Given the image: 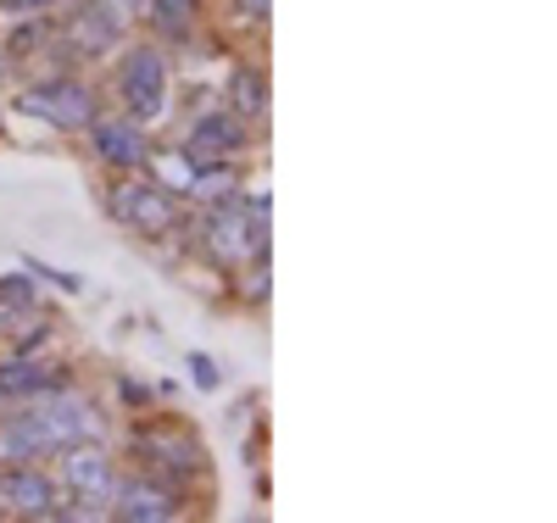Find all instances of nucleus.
Returning <instances> with one entry per match:
<instances>
[{
	"label": "nucleus",
	"instance_id": "dca6fc26",
	"mask_svg": "<svg viewBox=\"0 0 557 523\" xmlns=\"http://www.w3.org/2000/svg\"><path fill=\"white\" fill-rule=\"evenodd\" d=\"M23 273H28L34 284H51V290H62V296H84V273L51 267V262H39V257H23Z\"/></svg>",
	"mask_w": 557,
	"mask_h": 523
},
{
	"label": "nucleus",
	"instance_id": "aec40b11",
	"mask_svg": "<svg viewBox=\"0 0 557 523\" xmlns=\"http://www.w3.org/2000/svg\"><path fill=\"white\" fill-rule=\"evenodd\" d=\"M268 7H273V0H235V17H240L246 28H262V23H268Z\"/></svg>",
	"mask_w": 557,
	"mask_h": 523
},
{
	"label": "nucleus",
	"instance_id": "423d86ee",
	"mask_svg": "<svg viewBox=\"0 0 557 523\" xmlns=\"http://www.w3.org/2000/svg\"><path fill=\"white\" fill-rule=\"evenodd\" d=\"M57 485H62V518H107L112 485H117V462L101 440L67 446L57 457Z\"/></svg>",
	"mask_w": 557,
	"mask_h": 523
},
{
	"label": "nucleus",
	"instance_id": "f03ea898",
	"mask_svg": "<svg viewBox=\"0 0 557 523\" xmlns=\"http://www.w3.org/2000/svg\"><path fill=\"white\" fill-rule=\"evenodd\" d=\"M112 101L117 112H128L134 123H168L173 112V62L157 39H123L112 51Z\"/></svg>",
	"mask_w": 557,
	"mask_h": 523
},
{
	"label": "nucleus",
	"instance_id": "6ab92c4d",
	"mask_svg": "<svg viewBox=\"0 0 557 523\" xmlns=\"http://www.w3.org/2000/svg\"><path fill=\"white\" fill-rule=\"evenodd\" d=\"M57 7H73V0H0V12L12 17H51Z\"/></svg>",
	"mask_w": 557,
	"mask_h": 523
},
{
	"label": "nucleus",
	"instance_id": "1a4fd4ad",
	"mask_svg": "<svg viewBox=\"0 0 557 523\" xmlns=\"http://www.w3.org/2000/svg\"><path fill=\"white\" fill-rule=\"evenodd\" d=\"M84 139H89V157H96L107 173H146V162H151V128L146 123H134L128 112H101L96 123L84 128Z\"/></svg>",
	"mask_w": 557,
	"mask_h": 523
},
{
	"label": "nucleus",
	"instance_id": "4be33fe9",
	"mask_svg": "<svg viewBox=\"0 0 557 523\" xmlns=\"http://www.w3.org/2000/svg\"><path fill=\"white\" fill-rule=\"evenodd\" d=\"M7 78H12V57H7V51H0V84H7Z\"/></svg>",
	"mask_w": 557,
	"mask_h": 523
},
{
	"label": "nucleus",
	"instance_id": "f3484780",
	"mask_svg": "<svg viewBox=\"0 0 557 523\" xmlns=\"http://www.w3.org/2000/svg\"><path fill=\"white\" fill-rule=\"evenodd\" d=\"M184 368H190V385L196 390H223V368H218V357H207V351H190V357H184Z\"/></svg>",
	"mask_w": 557,
	"mask_h": 523
},
{
	"label": "nucleus",
	"instance_id": "ddd939ff",
	"mask_svg": "<svg viewBox=\"0 0 557 523\" xmlns=\"http://www.w3.org/2000/svg\"><path fill=\"white\" fill-rule=\"evenodd\" d=\"M139 17H146V28L162 51H184L201 28V0H146Z\"/></svg>",
	"mask_w": 557,
	"mask_h": 523
},
{
	"label": "nucleus",
	"instance_id": "4468645a",
	"mask_svg": "<svg viewBox=\"0 0 557 523\" xmlns=\"http://www.w3.org/2000/svg\"><path fill=\"white\" fill-rule=\"evenodd\" d=\"M223 107L246 123H262L268 117V73L257 62H235L223 78Z\"/></svg>",
	"mask_w": 557,
	"mask_h": 523
},
{
	"label": "nucleus",
	"instance_id": "0eeeda50",
	"mask_svg": "<svg viewBox=\"0 0 557 523\" xmlns=\"http://www.w3.org/2000/svg\"><path fill=\"white\" fill-rule=\"evenodd\" d=\"M134 12H123L117 0H73V17L57 28L62 34V51L78 57V62H101L112 57L117 45L134 34Z\"/></svg>",
	"mask_w": 557,
	"mask_h": 523
},
{
	"label": "nucleus",
	"instance_id": "20e7f679",
	"mask_svg": "<svg viewBox=\"0 0 557 523\" xmlns=\"http://www.w3.org/2000/svg\"><path fill=\"white\" fill-rule=\"evenodd\" d=\"M128 457H134L139 468H146V473H157V480L178 485V490L201 485L207 473H212V457H207L201 435H196V429H184L178 418H162V423H134V429H128Z\"/></svg>",
	"mask_w": 557,
	"mask_h": 523
},
{
	"label": "nucleus",
	"instance_id": "f8f14e48",
	"mask_svg": "<svg viewBox=\"0 0 557 523\" xmlns=\"http://www.w3.org/2000/svg\"><path fill=\"white\" fill-rule=\"evenodd\" d=\"M67 385H73V368L67 362L17 357V351L0 357V407H23V401H39V396H57Z\"/></svg>",
	"mask_w": 557,
	"mask_h": 523
},
{
	"label": "nucleus",
	"instance_id": "6e6552de",
	"mask_svg": "<svg viewBox=\"0 0 557 523\" xmlns=\"http://www.w3.org/2000/svg\"><path fill=\"white\" fill-rule=\"evenodd\" d=\"M107 518H117V523H173V518H184V490L157 480V473H146V468L117 473Z\"/></svg>",
	"mask_w": 557,
	"mask_h": 523
},
{
	"label": "nucleus",
	"instance_id": "9b49d317",
	"mask_svg": "<svg viewBox=\"0 0 557 523\" xmlns=\"http://www.w3.org/2000/svg\"><path fill=\"white\" fill-rule=\"evenodd\" d=\"M246 151H251V123L235 117L228 107H207V112H196L190 128H184V157L196 167L201 162H240Z\"/></svg>",
	"mask_w": 557,
	"mask_h": 523
},
{
	"label": "nucleus",
	"instance_id": "a211bd4d",
	"mask_svg": "<svg viewBox=\"0 0 557 523\" xmlns=\"http://www.w3.org/2000/svg\"><path fill=\"white\" fill-rule=\"evenodd\" d=\"M151 396H157V390L146 385V378H117V401H123V407H128L134 418H139V412L151 407Z\"/></svg>",
	"mask_w": 557,
	"mask_h": 523
},
{
	"label": "nucleus",
	"instance_id": "2eb2a0df",
	"mask_svg": "<svg viewBox=\"0 0 557 523\" xmlns=\"http://www.w3.org/2000/svg\"><path fill=\"white\" fill-rule=\"evenodd\" d=\"M34 312H39V284H34L23 267L0 278V323H23V317H34Z\"/></svg>",
	"mask_w": 557,
	"mask_h": 523
},
{
	"label": "nucleus",
	"instance_id": "f257e3e1",
	"mask_svg": "<svg viewBox=\"0 0 557 523\" xmlns=\"http://www.w3.org/2000/svg\"><path fill=\"white\" fill-rule=\"evenodd\" d=\"M84 440H107V418L78 385L23 401L12 418H0V462H45Z\"/></svg>",
	"mask_w": 557,
	"mask_h": 523
},
{
	"label": "nucleus",
	"instance_id": "412c9836",
	"mask_svg": "<svg viewBox=\"0 0 557 523\" xmlns=\"http://www.w3.org/2000/svg\"><path fill=\"white\" fill-rule=\"evenodd\" d=\"M117 7H123V12H134V17H139V12H146V0H117Z\"/></svg>",
	"mask_w": 557,
	"mask_h": 523
},
{
	"label": "nucleus",
	"instance_id": "39448f33",
	"mask_svg": "<svg viewBox=\"0 0 557 523\" xmlns=\"http://www.w3.org/2000/svg\"><path fill=\"white\" fill-rule=\"evenodd\" d=\"M17 112L34 117V123H45V128H57V134H67V139H78L107 107H101V89L96 84L62 67V73H45V78L23 84L17 89Z\"/></svg>",
	"mask_w": 557,
	"mask_h": 523
},
{
	"label": "nucleus",
	"instance_id": "9d476101",
	"mask_svg": "<svg viewBox=\"0 0 557 523\" xmlns=\"http://www.w3.org/2000/svg\"><path fill=\"white\" fill-rule=\"evenodd\" d=\"M0 507L12 518H45L57 523L62 518V485L57 473H45L39 462H0Z\"/></svg>",
	"mask_w": 557,
	"mask_h": 523
},
{
	"label": "nucleus",
	"instance_id": "7ed1b4c3",
	"mask_svg": "<svg viewBox=\"0 0 557 523\" xmlns=\"http://www.w3.org/2000/svg\"><path fill=\"white\" fill-rule=\"evenodd\" d=\"M107 217L139 240H178L190 234V217H184V201L168 184H157L151 173H112L107 189Z\"/></svg>",
	"mask_w": 557,
	"mask_h": 523
}]
</instances>
